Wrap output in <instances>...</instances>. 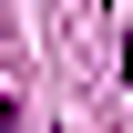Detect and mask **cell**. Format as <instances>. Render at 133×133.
<instances>
[{
  "label": "cell",
  "mask_w": 133,
  "mask_h": 133,
  "mask_svg": "<svg viewBox=\"0 0 133 133\" xmlns=\"http://www.w3.org/2000/svg\"><path fill=\"white\" fill-rule=\"evenodd\" d=\"M0 133H21V102H10V92H0Z\"/></svg>",
  "instance_id": "1"
}]
</instances>
